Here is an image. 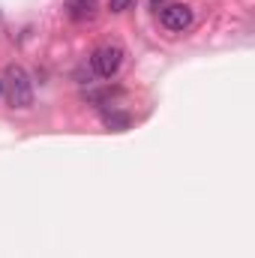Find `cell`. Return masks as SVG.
Segmentation results:
<instances>
[{
	"label": "cell",
	"mask_w": 255,
	"mask_h": 258,
	"mask_svg": "<svg viewBox=\"0 0 255 258\" xmlns=\"http://www.w3.org/2000/svg\"><path fill=\"white\" fill-rule=\"evenodd\" d=\"M3 87H6V99H9L12 108H30L33 105V84H30V78H27V72L21 66L6 69Z\"/></svg>",
	"instance_id": "6da1fadb"
},
{
	"label": "cell",
	"mask_w": 255,
	"mask_h": 258,
	"mask_svg": "<svg viewBox=\"0 0 255 258\" xmlns=\"http://www.w3.org/2000/svg\"><path fill=\"white\" fill-rule=\"evenodd\" d=\"M159 21H162V27H168V30H186L192 24V9L186 3H168V6L159 12Z\"/></svg>",
	"instance_id": "3957f363"
},
{
	"label": "cell",
	"mask_w": 255,
	"mask_h": 258,
	"mask_svg": "<svg viewBox=\"0 0 255 258\" xmlns=\"http://www.w3.org/2000/svg\"><path fill=\"white\" fill-rule=\"evenodd\" d=\"M132 3L135 0H108V9L111 12H126V9H132Z\"/></svg>",
	"instance_id": "8992f818"
},
{
	"label": "cell",
	"mask_w": 255,
	"mask_h": 258,
	"mask_svg": "<svg viewBox=\"0 0 255 258\" xmlns=\"http://www.w3.org/2000/svg\"><path fill=\"white\" fill-rule=\"evenodd\" d=\"M66 9H69V15L75 21H87V18L96 15V0H69Z\"/></svg>",
	"instance_id": "277c9868"
},
{
	"label": "cell",
	"mask_w": 255,
	"mask_h": 258,
	"mask_svg": "<svg viewBox=\"0 0 255 258\" xmlns=\"http://www.w3.org/2000/svg\"><path fill=\"white\" fill-rule=\"evenodd\" d=\"M90 63H93V72H96V75L111 78V75L120 69V63H123V48H120V45H99V48L93 51Z\"/></svg>",
	"instance_id": "7a4b0ae2"
},
{
	"label": "cell",
	"mask_w": 255,
	"mask_h": 258,
	"mask_svg": "<svg viewBox=\"0 0 255 258\" xmlns=\"http://www.w3.org/2000/svg\"><path fill=\"white\" fill-rule=\"evenodd\" d=\"M153 3H159V0H153Z\"/></svg>",
	"instance_id": "ba28073f"
},
{
	"label": "cell",
	"mask_w": 255,
	"mask_h": 258,
	"mask_svg": "<svg viewBox=\"0 0 255 258\" xmlns=\"http://www.w3.org/2000/svg\"><path fill=\"white\" fill-rule=\"evenodd\" d=\"M105 123L111 129H126L129 126V114H105Z\"/></svg>",
	"instance_id": "5b68a950"
},
{
	"label": "cell",
	"mask_w": 255,
	"mask_h": 258,
	"mask_svg": "<svg viewBox=\"0 0 255 258\" xmlns=\"http://www.w3.org/2000/svg\"><path fill=\"white\" fill-rule=\"evenodd\" d=\"M0 93H3V81H0Z\"/></svg>",
	"instance_id": "52a82bcc"
}]
</instances>
